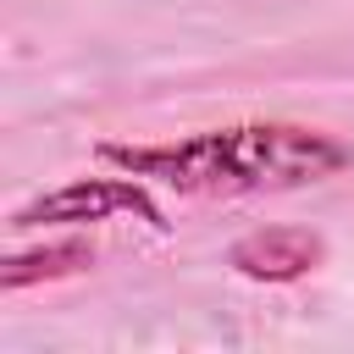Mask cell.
<instances>
[{
  "mask_svg": "<svg viewBox=\"0 0 354 354\" xmlns=\"http://www.w3.org/2000/svg\"><path fill=\"white\" fill-rule=\"evenodd\" d=\"M138 216L149 227H166L155 199L127 177H83V183H66L55 194H39L33 205L17 210V227H72V221H105V216Z\"/></svg>",
  "mask_w": 354,
  "mask_h": 354,
  "instance_id": "2",
  "label": "cell"
},
{
  "mask_svg": "<svg viewBox=\"0 0 354 354\" xmlns=\"http://www.w3.org/2000/svg\"><path fill=\"white\" fill-rule=\"evenodd\" d=\"M227 260H232V271H243L254 282H293L321 260V238H310L299 227H266V232L238 238Z\"/></svg>",
  "mask_w": 354,
  "mask_h": 354,
  "instance_id": "3",
  "label": "cell"
},
{
  "mask_svg": "<svg viewBox=\"0 0 354 354\" xmlns=\"http://www.w3.org/2000/svg\"><path fill=\"white\" fill-rule=\"evenodd\" d=\"M105 160H116L133 177L166 183L177 194H260V188H299L332 177L354 160V149L315 127L243 122L171 144H105Z\"/></svg>",
  "mask_w": 354,
  "mask_h": 354,
  "instance_id": "1",
  "label": "cell"
},
{
  "mask_svg": "<svg viewBox=\"0 0 354 354\" xmlns=\"http://www.w3.org/2000/svg\"><path fill=\"white\" fill-rule=\"evenodd\" d=\"M77 266H88V249H83V243H61V249H39V254H17V260L6 266V277H0V288L11 293V288H22V282H33V277H61V271H77Z\"/></svg>",
  "mask_w": 354,
  "mask_h": 354,
  "instance_id": "4",
  "label": "cell"
}]
</instances>
